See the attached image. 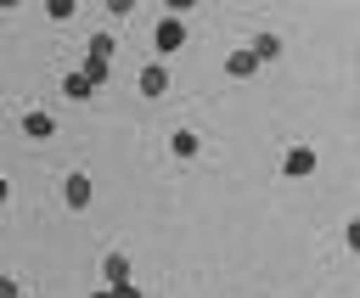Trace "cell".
Listing matches in <instances>:
<instances>
[{"mask_svg":"<svg viewBox=\"0 0 360 298\" xmlns=\"http://www.w3.org/2000/svg\"><path fill=\"white\" fill-rule=\"evenodd\" d=\"M152 45H158V56H174V51L186 45V22H180V11L158 17V28H152Z\"/></svg>","mask_w":360,"mask_h":298,"instance_id":"cell-1","label":"cell"},{"mask_svg":"<svg viewBox=\"0 0 360 298\" xmlns=\"http://www.w3.org/2000/svg\"><path fill=\"white\" fill-rule=\"evenodd\" d=\"M281 174H287V180H304V174H315V146H287V157H281Z\"/></svg>","mask_w":360,"mask_h":298,"instance_id":"cell-2","label":"cell"},{"mask_svg":"<svg viewBox=\"0 0 360 298\" xmlns=\"http://www.w3.org/2000/svg\"><path fill=\"white\" fill-rule=\"evenodd\" d=\"M62 202H68L73 214H79V208H90V174H84V169H73V174L62 180Z\"/></svg>","mask_w":360,"mask_h":298,"instance_id":"cell-3","label":"cell"},{"mask_svg":"<svg viewBox=\"0 0 360 298\" xmlns=\"http://www.w3.org/2000/svg\"><path fill=\"white\" fill-rule=\"evenodd\" d=\"M22 135H28V141H51V135H56V118H51L45 107H28V112H22Z\"/></svg>","mask_w":360,"mask_h":298,"instance_id":"cell-4","label":"cell"},{"mask_svg":"<svg viewBox=\"0 0 360 298\" xmlns=\"http://www.w3.org/2000/svg\"><path fill=\"white\" fill-rule=\"evenodd\" d=\"M259 67H264V62L253 56V45H242V51H231V56H225V73H231V79H253Z\"/></svg>","mask_w":360,"mask_h":298,"instance_id":"cell-5","label":"cell"},{"mask_svg":"<svg viewBox=\"0 0 360 298\" xmlns=\"http://www.w3.org/2000/svg\"><path fill=\"white\" fill-rule=\"evenodd\" d=\"M163 90H169V67L163 62H146L141 67V96H163Z\"/></svg>","mask_w":360,"mask_h":298,"instance_id":"cell-6","label":"cell"},{"mask_svg":"<svg viewBox=\"0 0 360 298\" xmlns=\"http://www.w3.org/2000/svg\"><path fill=\"white\" fill-rule=\"evenodd\" d=\"M253 56H259V62H276V56H281V34H270V28L253 34Z\"/></svg>","mask_w":360,"mask_h":298,"instance_id":"cell-7","label":"cell"},{"mask_svg":"<svg viewBox=\"0 0 360 298\" xmlns=\"http://www.w3.org/2000/svg\"><path fill=\"white\" fill-rule=\"evenodd\" d=\"M90 90H96V84H90V73H84V67H79V73H68V79H62V96H68V101H84V96H90Z\"/></svg>","mask_w":360,"mask_h":298,"instance_id":"cell-8","label":"cell"},{"mask_svg":"<svg viewBox=\"0 0 360 298\" xmlns=\"http://www.w3.org/2000/svg\"><path fill=\"white\" fill-rule=\"evenodd\" d=\"M197 146H202L197 129H174V135H169V152H174V157H197Z\"/></svg>","mask_w":360,"mask_h":298,"instance_id":"cell-9","label":"cell"},{"mask_svg":"<svg viewBox=\"0 0 360 298\" xmlns=\"http://www.w3.org/2000/svg\"><path fill=\"white\" fill-rule=\"evenodd\" d=\"M112 51H118V39H112V34H90V51H84V56H96V62H107Z\"/></svg>","mask_w":360,"mask_h":298,"instance_id":"cell-10","label":"cell"},{"mask_svg":"<svg viewBox=\"0 0 360 298\" xmlns=\"http://www.w3.org/2000/svg\"><path fill=\"white\" fill-rule=\"evenodd\" d=\"M73 6H79V0H45V17L62 22V17H73Z\"/></svg>","mask_w":360,"mask_h":298,"instance_id":"cell-11","label":"cell"},{"mask_svg":"<svg viewBox=\"0 0 360 298\" xmlns=\"http://www.w3.org/2000/svg\"><path fill=\"white\" fill-rule=\"evenodd\" d=\"M84 73H90V84H107V62H96V56H84Z\"/></svg>","mask_w":360,"mask_h":298,"instance_id":"cell-12","label":"cell"},{"mask_svg":"<svg viewBox=\"0 0 360 298\" xmlns=\"http://www.w3.org/2000/svg\"><path fill=\"white\" fill-rule=\"evenodd\" d=\"M343 242H349V253H360V219H349V231H343Z\"/></svg>","mask_w":360,"mask_h":298,"instance_id":"cell-13","label":"cell"},{"mask_svg":"<svg viewBox=\"0 0 360 298\" xmlns=\"http://www.w3.org/2000/svg\"><path fill=\"white\" fill-rule=\"evenodd\" d=\"M107 11H112V17H129V11H135V0H107Z\"/></svg>","mask_w":360,"mask_h":298,"instance_id":"cell-14","label":"cell"},{"mask_svg":"<svg viewBox=\"0 0 360 298\" xmlns=\"http://www.w3.org/2000/svg\"><path fill=\"white\" fill-rule=\"evenodd\" d=\"M17 292H22V287H17L11 276H0V298H17Z\"/></svg>","mask_w":360,"mask_h":298,"instance_id":"cell-15","label":"cell"},{"mask_svg":"<svg viewBox=\"0 0 360 298\" xmlns=\"http://www.w3.org/2000/svg\"><path fill=\"white\" fill-rule=\"evenodd\" d=\"M163 6H169V11H191L197 0H163Z\"/></svg>","mask_w":360,"mask_h":298,"instance_id":"cell-16","label":"cell"},{"mask_svg":"<svg viewBox=\"0 0 360 298\" xmlns=\"http://www.w3.org/2000/svg\"><path fill=\"white\" fill-rule=\"evenodd\" d=\"M6 197H11V180H6V174H0V202H6Z\"/></svg>","mask_w":360,"mask_h":298,"instance_id":"cell-17","label":"cell"},{"mask_svg":"<svg viewBox=\"0 0 360 298\" xmlns=\"http://www.w3.org/2000/svg\"><path fill=\"white\" fill-rule=\"evenodd\" d=\"M11 6H22V0H0V11H11Z\"/></svg>","mask_w":360,"mask_h":298,"instance_id":"cell-18","label":"cell"},{"mask_svg":"<svg viewBox=\"0 0 360 298\" xmlns=\"http://www.w3.org/2000/svg\"><path fill=\"white\" fill-rule=\"evenodd\" d=\"M84 6H96V0H84Z\"/></svg>","mask_w":360,"mask_h":298,"instance_id":"cell-19","label":"cell"},{"mask_svg":"<svg viewBox=\"0 0 360 298\" xmlns=\"http://www.w3.org/2000/svg\"><path fill=\"white\" fill-rule=\"evenodd\" d=\"M354 62H360V56H354Z\"/></svg>","mask_w":360,"mask_h":298,"instance_id":"cell-20","label":"cell"}]
</instances>
